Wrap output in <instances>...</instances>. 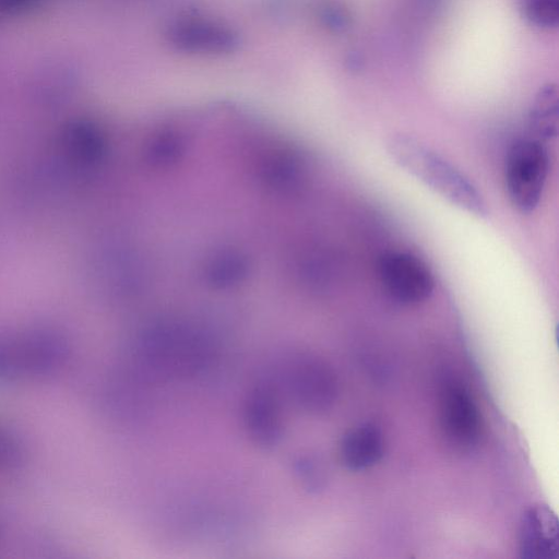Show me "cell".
I'll return each mask as SVG.
<instances>
[{
	"label": "cell",
	"instance_id": "obj_8",
	"mask_svg": "<svg viewBox=\"0 0 559 559\" xmlns=\"http://www.w3.org/2000/svg\"><path fill=\"white\" fill-rule=\"evenodd\" d=\"M519 551L526 559H558L559 530L555 512L544 503L530 507L521 516Z\"/></svg>",
	"mask_w": 559,
	"mask_h": 559
},
{
	"label": "cell",
	"instance_id": "obj_6",
	"mask_svg": "<svg viewBox=\"0 0 559 559\" xmlns=\"http://www.w3.org/2000/svg\"><path fill=\"white\" fill-rule=\"evenodd\" d=\"M439 426L447 442L455 449L467 450L479 439V411L466 389L459 383H447L441 390Z\"/></svg>",
	"mask_w": 559,
	"mask_h": 559
},
{
	"label": "cell",
	"instance_id": "obj_2",
	"mask_svg": "<svg viewBox=\"0 0 559 559\" xmlns=\"http://www.w3.org/2000/svg\"><path fill=\"white\" fill-rule=\"evenodd\" d=\"M282 382L290 400L310 414L328 412L337 396V381L332 368L314 354L290 356L284 362Z\"/></svg>",
	"mask_w": 559,
	"mask_h": 559
},
{
	"label": "cell",
	"instance_id": "obj_12",
	"mask_svg": "<svg viewBox=\"0 0 559 559\" xmlns=\"http://www.w3.org/2000/svg\"><path fill=\"white\" fill-rule=\"evenodd\" d=\"M293 471L301 486L309 491L324 487L326 475L322 462L312 454H300L293 462Z\"/></svg>",
	"mask_w": 559,
	"mask_h": 559
},
{
	"label": "cell",
	"instance_id": "obj_14",
	"mask_svg": "<svg viewBox=\"0 0 559 559\" xmlns=\"http://www.w3.org/2000/svg\"><path fill=\"white\" fill-rule=\"evenodd\" d=\"M16 445L13 440L0 429V467L8 466L16 459Z\"/></svg>",
	"mask_w": 559,
	"mask_h": 559
},
{
	"label": "cell",
	"instance_id": "obj_10",
	"mask_svg": "<svg viewBox=\"0 0 559 559\" xmlns=\"http://www.w3.org/2000/svg\"><path fill=\"white\" fill-rule=\"evenodd\" d=\"M171 38L179 47L195 51H228L237 45L236 35L228 28L200 20L177 23Z\"/></svg>",
	"mask_w": 559,
	"mask_h": 559
},
{
	"label": "cell",
	"instance_id": "obj_9",
	"mask_svg": "<svg viewBox=\"0 0 559 559\" xmlns=\"http://www.w3.org/2000/svg\"><path fill=\"white\" fill-rule=\"evenodd\" d=\"M384 440L379 427L364 423L349 429L338 445L340 461L350 471H362L377 464L383 456Z\"/></svg>",
	"mask_w": 559,
	"mask_h": 559
},
{
	"label": "cell",
	"instance_id": "obj_5",
	"mask_svg": "<svg viewBox=\"0 0 559 559\" xmlns=\"http://www.w3.org/2000/svg\"><path fill=\"white\" fill-rule=\"evenodd\" d=\"M379 277L385 294L402 305L424 302L435 288V278L426 262L403 251H391L381 257Z\"/></svg>",
	"mask_w": 559,
	"mask_h": 559
},
{
	"label": "cell",
	"instance_id": "obj_13",
	"mask_svg": "<svg viewBox=\"0 0 559 559\" xmlns=\"http://www.w3.org/2000/svg\"><path fill=\"white\" fill-rule=\"evenodd\" d=\"M524 11L527 19L539 26H556L559 0H524Z\"/></svg>",
	"mask_w": 559,
	"mask_h": 559
},
{
	"label": "cell",
	"instance_id": "obj_11",
	"mask_svg": "<svg viewBox=\"0 0 559 559\" xmlns=\"http://www.w3.org/2000/svg\"><path fill=\"white\" fill-rule=\"evenodd\" d=\"M533 139L549 141L558 133V97L555 87L547 86L537 95L528 118Z\"/></svg>",
	"mask_w": 559,
	"mask_h": 559
},
{
	"label": "cell",
	"instance_id": "obj_1",
	"mask_svg": "<svg viewBox=\"0 0 559 559\" xmlns=\"http://www.w3.org/2000/svg\"><path fill=\"white\" fill-rule=\"evenodd\" d=\"M390 157L452 205L478 218L488 217V207L477 188L455 166L419 140L394 134L386 140Z\"/></svg>",
	"mask_w": 559,
	"mask_h": 559
},
{
	"label": "cell",
	"instance_id": "obj_4",
	"mask_svg": "<svg viewBox=\"0 0 559 559\" xmlns=\"http://www.w3.org/2000/svg\"><path fill=\"white\" fill-rule=\"evenodd\" d=\"M142 356L160 372L189 374L205 365L209 350L201 337L190 331L166 329L144 340Z\"/></svg>",
	"mask_w": 559,
	"mask_h": 559
},
{
	"label": "cell",
	"instance_id": "obj_3",
	"mask_svg": "<svg viewBox=\"0 0 559 559\" xmlns=\"http://www.w3.org/2000/svg\"><path fill=\"white\" fill-rule=\"evenodd\" d=\"M549 169V156L543 142L520 140L509 150L506 162V188L511 204L520 213H532L538 205Z\"/></svg>",
	"mask_w": 559,
	"mask_h": 559
},
{
	"label": "cell",
	"instance_id": "obj_7",
	"mask_svg": "<svg viewBox=\"0 0 559 559\" xmlns=\"http://www.w3.org/2000/svg\"><path fill=\"white\" fill-rule=\"evenodd\" d=\"M243 425L251 442L262 450H273L284 437L281 400L269 382L255 384L243 403Z\"/></svg>",
	"mask_w": 559,
	"mask_h": 559
}]
</instances>
